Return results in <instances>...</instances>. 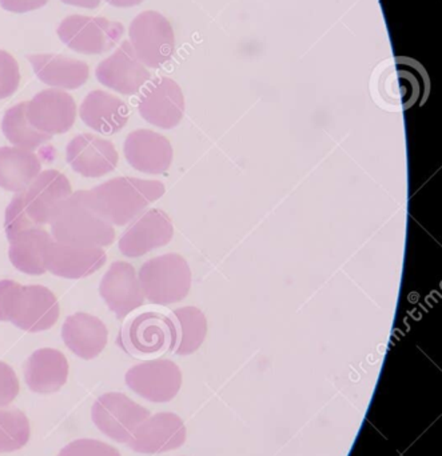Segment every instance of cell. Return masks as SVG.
<instances>
[{
	"label": "cell",
	"instance_id": "6da1fadb",
	"mask_svg": "<svg viewBox=\"0 0 442 456\" xmlns=\"http://www.w3.org/2000/svg\"><path fill=\"white\" fill-rule=\"evenodd\" d=\"M48 224L59 243L102 248L115 240L114 226L98 213L88 191H78L61 200Z\"/></svg>",
	"mask_w": 442,
	"mask_h": 456
},
{
	"label": "cell",
	"instance_id": "7a4b0ae2",
	"mask_svg": "<svg viewBox=\"0 0 442 456\" xmlns=\"http://www.w3.org/2000/svg\"><path fill=\"white\" fill-rule=\"evenodd\" d=\"M165 192L162 182L122 176L90 190L88 194L106 221L112 226H126L142 216L151 203L160 200Z\"/></svg>",
	"mask_w": 442,
	"mask_h": 456
},
{
	"label": "cell",
	"instance_id": "3957f363",
	"mask_svg": "<svg viewBox=\"0 0 442 456\" xmlns=\"http://www.w3.org/2000/svg\"><path fill=\"white\" fill-rule=\"evenodd\" d=\"M176 338L171 313L146 308L134 314L123 324L118 343L134 358L154 359L173 351Z\"/></svg>",
	"mask_w": 442,
	"mask_h": 456
},
{
	"label": "cell",
	"instance_id": "277c9868",
	"mask_svg": "<svg viewBox=\"0 0 442 456\" xmlns=\"http://www.w3.org/2000/svg\"><path fill=\"white\" fill-rule=\"evenodd\" d=\"M138 279L147 302L170 305L189 295L192 276L182 255L166 254L147 260L139 270Z\"/></svg>",
	"mask_w": 442,
	"mask_h": 456
},
{
	"label": "cell",
	"instance_id": "5b68a950",
	"mask_svg": "<svg viewBox=\"0 0 442 456\" xmlns=\"http://www.w3.org/2000/svg\"><path fill=\"white\" fill-rule=\"evenodd\" d=\"M385 103L401 110L424 103L430 90L427 69L416 59L398 56L388 61L377 83Z\"/></svg>",
	"mask_w": 442,
	"mask_h": 456
},
{
	"label": "cell",
	"instance_id": "8992f818",
	"mask_svg": "<svg viewBox=\"0 0 442 456\" xmlns=\"http://www.w3.org/2000/svg\"><path fill=\"white\" fill-rule=\"evenodd\" d=\"M130 45L144 67L160 69L173 58L176 35L166 16L157 11L139 13L130 24Z\"/></svg>",
	"mask_w": 442,
	"mask_h": 456
},
{
	"label": "cell",
	"instance_id": "52a82bcc",
	"mask_svg": "<svg viewBox=\"0 0 442 456\" xmlns=\"http://www.w3.org/2000/svg\"><path fill=\"white\" fill-rule=\"evenodd\" d=\"M56 32L71 50L85 55H101L119 43L125 27L102 16L71 15L61 20Z\"/></svg>",
	"mask_w": 442,
	"mask_h": 456
},
{
	"label": "cell",
	"instance_id": "ba28073f",
	"mask_svg": "<svg viewBox=\"0 0 442 456\" xmlns=\"http://www.w3.org/2000/svg\"><path fill=\"white\" fill-rule=\"evenodd\" d=\"M91 417L104 436L118 444H127L134 431L150 417V412L125 394L107 393L96 399Z\"/></svg>",
	"mask_w": 442,
	"mask_h": 456
},
{
	"label": "cell",
	"instance_id": "9c48e42d",
	"mask_svg": "<svg viewBox=\"0 0 442 456\" xmlns=\"http://www.w3.org/2000/svg\"><path fill=\"white\" fill-rule=\"evenodd\" d=\"M59 313L61 308L53 291L43 286L19 284L8 322L26 332H42L58 322Z\"/></svg>",
	"mask_w": 442,
	"mask_h": 456
},
{
	"label": "cell",
	"instance_id": "30bf717a",
	"mask_svg": "<svg viewBox=\"0 0 442 456\" xmlns=\"http://www.w3.org/2000/svg\"><path fill=\"white\" fill-rule=\"evenodd\" d=\"M126 385L147 401L165 403L176 398L181 388V370L168 359H151L131 367Z\"/></svg>",
	"mask_w": 442,
	"mask_h": 456
},
{
	"label": "cell",
	"instance_id": "8fae6325",
	"mask_svg": "<svg viewBox=\"0 0 442 456\" xmlns=\"http://www.w3.org/2000/svg\"><path fill=\"white\" fill-rule=\"evenodd\" d=\"M184 96L176 80L158 77L152 80L138 102L141 117L150 125L171 130L181 123L184 115Z\"/></svg>",
	"mask_w": 442,
	"mask_h": 456
},
{
	"label": "cell",
	"instance_id": "7c38bea8",
	"mask_svg": "<svg viewBox=\"0 0 442 456\" xmlns=\"http://www.w3.org/2000/svg\"><path fill=\"white\" fill-rule=\"evenodd\" d=\"M27 118L40 133L61 135L74 126L77 104L66 91L58 88L40 91L27 102Z\"/></svg>",
	"mask_w": 442,
	"mask_h": 456
},
{
	"label": "cell",
	"instance_id": "4fadbf2b",
	"mask_svg": "<svg viewBox=\"0 0 442 456\" xmlns=\"http://www.w3.org/2000/svg\"><path fill=\"white\" fill-rule=\"evenodd\" d=\"M173 222L165 211L152 208L139 216L126 228L119 239V249L125 256L139 257L170 243Z\"/></svg>",
	"mask_w": 442,
	"mask_h": 456
},
{
	"label": "cell",
	"instance_id": "5bb4252c",
	"mask_svg": "<svg viewBox=\"0 0 442 456\" xmlns=\"http://www.w3.org/2000/svg\"><path fill=\"white\" fill-rule=\"evenodd\" d=\"M96 79L110 90L122 95H134L150 79V72L134 53L130 42H123L95 69Z\"/></svg>",
	"mask_w": 442,
	"mask_h": 456
},
{
	"label": "cell",
	"instance_id": "9a60e30c",
	"mask_svg": "<svg viewBox=\"0 0 442 456\" xmlns=\"http://www.w3.org/2000/svg\"><path fill=\"white\" fill-rule=\"evenodd\" d=\"M99 292L107 307L118 319H125L141 308L146 300L139 283L138 273L127 262H114L110 265L102 279Z\"/></svg>",
	"mask_w": 442,
	"mask_h": 456
},
{
	"label": "cell",
	"instance_id": "2e32d148",
	"mask_svg": "<svg viewBox=\"0 0 442 456\" xmlns=\"http://www.w3.org/2000/svg\"><path fill=\"white\" fill-rule=\"evenodd\" d=\"M66 159L79 175L101 178L117 168L119 155L111 142L94 134H80L67 146Z\"/></svg>",
	"mask_w": 442,
	"mask_h": 456
},
{
	"label": "cell",
	"instance_id": "e0dca14e",
	"mask_svg": "<svg viewBox=\"0 0 442 456\" xmlns=\"http://www.w3.org/2000/svg\"><path fill=\"white\" fill-rule=\"evenodd\" d=\"M71 194L69 179L59 171L47 170L21 191V202L29 221L35 227H42L50 222L53 208Z\"/></svg>",
	"mask_w": 442,
	"mask_h": 456
},
{
	"label": "cell",
	"instance_id": "ac0fdd59",
	"mask_svg": "<svg viewBox=\"0 0 442 456\" xmlns=\"http://www.w3.org/2000/svg\"><path fill=\"white\" fill-rule=\"evenodd\" d=\"M184 441L186 428L181 418L171 412H160L141 423L127 444L141 454H160L179 449Z\"/></svg>",
	"mask_w": 442,
	"mask_h": 456
},
{
	"label": "cell",
	"instance_id": "d6986e66",
	"mask_svg": "<svg viewBox=\"0 0 442 456\" xmlns=\"http://www.w3.org/2000/svg\"><path fill=\"white\" fill-rule=\"evenodd\" d=\"M107 255L101 247H80L53 240L45 254V271L66 279H82L103 267Z\"/></svg>",
	"mask_w": 442,
	"mask_h": 456
},
{
	"label": "cell",
	"instance_id": "ffe728a7",
	"mask_svg": "<svg viewBox=\"0 0 442 456\" xmlns=\"http://www.w3.org/2000/svg\"><path fill=\"white\" fill-rule=\"evenodd\" d=\"M123 152L131 167L150 175L166 173L173 162V147L168 139L144 128L128 134Z\"/></svg>",
	"mask_w": 442,
	"mask_h": 456
},
{
	"label": "cell",
	"instance_id": "44dd1931",
	"mask_svg": "<svg viewBox=\"0 0 442 456\" xmlns=\"http://www.w3.org/2000/svg\"><path fill=\"white\" fill-rule=\"evenodd\" d=\"M70 366L66 356L55 348H39L24 364V379L37 394H53L67 383Z\"/></svg>",
	"mask_w": 442,
	"mask_h": 456
},
{
	"label": "cell",
	"instance_id": "7402d4cb",
	"mask_svg": "<svg viewBox=\"0 0 442 456\" xmlns=\"http://www.w3.org/2000/svg\"><path fill=\"white\" fill-rule=\"evenodd\" d=\"M128 107L118 96L95 90L80 104L79 117L87 127L103 135L119 133L128 122Z\"/></svg>",
	"mask_w": 442,
	"mask_h": 456
},
{
	"label": "cell",
	"instance_id": "603a6c76",
	"mask_svg": "<svg viewBox=\"0 0 442 456\" xmlns=\"http://www.w3.org/2000/svg\"><path fill=\"white\" fill-rule=\"evenodd\" d=\"M61 338L75 355L90 361L106 347L109 332L101 319L90 314L77 313L64 321Z\"/></svg>",
	"mask_w": 442,
	"mask_h": 456
},
{
	"label": "cell",
	"instance_id": "cb8c5ba5",
	"mask_svg": "<svg viewBox=\"0 0 442 456\" xmlns=\"http://www.w3.org/2000/svg\"><path fill=\"white\" fill-rule=\"evenodd\" d=\"M35 75L58 90H77L87 82L90 69L85 61L55 53L29 55Z\"/></svg>",
	"mask_w": 442,
	"mask_h": 456
},
{
	"label": "cell",
	"instance_id": "d4e9b609",
	"mask_svg": "<svg viewBox=\"0 0 442 456\" xmlns=\"http://www.w3.org/2000/svg\"><path fill=\"white\" fill-rule=\"evenodd\" d=\"M42 170L37 154L20 147H0V189L21 192Z\"/></svg>",
	"mask_w": 442,
	"mask_h": 456
},
{
	"label": "cell",
	"instance_id": "484cf974",
	"mask_svg": "<svg viewBox=\"0 0 442 456\" xmlns=\"http://www.w3.org/2000/svg\"><path fill=\"white\" fill-rule=\"evenodd\" d=\"M53 241L50 233L42 227L29 228L10 240V256L13 267L29 275L45 273V254Z\"/></svg>",
	"mask_w": 442,
	"mask_h": 456
},
{
	"label": "cell",
	"instance_id": "4316f807",
	"mask_svg": "<svg viewBox=\"0 0 442 456\" xmlns=\"http://www.w3.org/2000/svg\"><path fill=\"white\" fill-rule=\"evenodd\" d=\"M176 324V355H190L202 346L208 334V321L205 314L197 307H182L171 313Z\"/></svg>",
	"mask_w": 442,
	"mask_h": 456
},
{
	"label": "cell",
	"instance_id": "83f0119b",
	"mask_svg": "<svg viewBox=\"0 0 442 456\" xmlns=\"http://www.w3.org/2000/svg\"><path fill=\"white\" fill-rule=\"evenodd\" d=\"M2 131L13 146L29 150V151L53 139V136L40 133L29 123V118H27V102L16 104L7 110L3 118Z\"/></svg>",
	"mask_w": 442,
	"mask_h": 456
},
{
	"label": "cell",
	"instance_id": "f1b7e54d",
	"mask_svg": "<svg viewBox=\"0 0 442 456\" xmlns=\"http://www.w3.org/2000/svg\"><path fill=\"white\" fill-rule=\"evenodd\" d=\"M29 418L15 407H0V454L23 449L29 441Z\"/></svg>",
	"mask_w": 442,
	"mask_h": 456
},
{
	"label": "cell",
	"instance_id": "f546056e",
	"mask_svg": "<svg viewBox=\"0 0 442 456\" xmlns=\"http://www.w3.org/2000/svg\"><path fill=\"white\" fill-rule=\"evenodd\" d=\"M4 228L8 240H11L18 233L23 232V231L35 228L34 224L29 221L26 211H24L23 202H21V192H18L12 198L7 210H5Z\"/></svg>",
	"mask_w": 442,
	"mask_h": 456
},
{
	"label": "cell",
	"instance_id": "4dcf8cb0",
	"mask_svg": "<svg viewBox=\"0 0 442 456\" xmlns=\"http://www.w3.org/2000/svg\"><path fill=\"white\" fill-rule=\"evenodd\" d=\"M20 71L19 64L7 51L0 50V99L12 95L19 87Z\"/></svg>",
	"mask_w": 442,
	"mask_h": 456
},
{
	"label": "cell",
	"instance_id": "1f68e13d",
	"mask_svg": "<svg viewBox=\"0 0 442 456\" xmlns=\"http://www.w3.org/2000/svg\"><path fill=\"white\" fill-rule=\"evenodd\" d=\"M58 456H122L115 447L95 441V439H78L61 450Z\"/></svg>",
	"mask_w": 442,
	"mask_h": 456
},
{
	"label": "cell",
	"instance_id": "d6a6232c",
	"mask_svg": "<svg viewBox=\"0 0 442 456\" xmlns=\"http://www.w3.org/2000/svg\"><path fill=\"white\" fill-rule=\"evenodd\" d=\"M19 379L12 367L0 362V407L8 406L19 394Z\"/></svg>",
	"mask_w": 442,
	"mask_h": 456
},
{
	"label": "cell",
	"instance_id": "836d02e7",
	"mask_svg": "<svg viewBox=\"0 0 442 456\" xmlns=\"http://www.w3.org/2000/svg\"><path fill=\"white\" fill-rule=\"evenodd\" d=\"M19 283L13 281H0V322H8L12 307L13 297Z\"/></svg>",
	"mask_w": 442,
	"mask_h": 456
},
{
	"label": "cell",
	"instance_id": "e575fe53",
	"mask_svg": "<svg viewBox=\"0 0 442 456\" xmlns=\"http://www.w3.org/2000/svg\"><path fill=\"white\" fill-rule=\"evenodd\" d=\"M48 0H0L3 10L8 12L24 13L42 8Z\"/></svg>",
	"mask_w": 442,
	"mask_h": 456
},
{
	"label": "cell",
	"instance_id": "d590c367",
	"mask_svg": "<svg viewBox=\"0 0 442 456\" xmlns=\"http://www.w3.org/2000/svg\"><path fill=\"white\" fill-rule=\"evenodd\" d=\"M69 5H74V7L88 8V10H94V8L99 7L102 0H61Z\"/></svg>",
	"mask_w": 442,
	"mask_h": 456
},
{
	"label": "cell",
	"instance_id": "8d00e7d4",
	"mask_svg": "<svg viewBox=\"0 0 442 456\" xmlns=\"http://www.w3.org/2000/svg\"><path fill=\"white\" fill-rule=\"evenodd\" d=\"M106 2L109 3V4L114 5V7L128 8L141 4L144 0H106Z\"/></svg>",
	"mask_w": 442,
	"mask_h": 456
}]
</instances>
